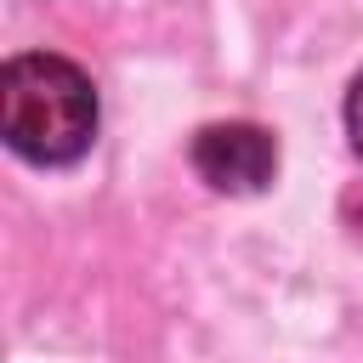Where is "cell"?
Listing matches in <instances>:
<instances>
[{
  "mask_svg": "<svg viewBox=\"0 0 363 363\" xmlns=\"http://www.w3.org/2000/svg\"><path fill=\"white\" fill-rule=\"evenodd\" d=\"M6 147L28 164H74L96 136V91L91 79L51 51H23L0 74Z\"/></svg>",
  "mask_w": 363,
  "mask_h": 363,
  "instance_id": "cell-1",
  "label": "cell"
},
{
  "mask_svg": "<svg viewBox=\"0 0 363 363\" xmlns=\"http://www.w3.org/2000/svg\"><path fill=\"white\" fill-rule=\"evenodd\" d=\"M193 170L216 187V193H261L278 170V142L272 130L250 125V119H221L204 125L193 136Z\"/></svg>",
  "mask_w": 363,
  "mask_h": 363,
  "instance_id": "cell-2",
  "label": "cell"
},
{
  "mask_svg": "<svg viewBox=\"0 0 363 363\" xmlns=\"http://www.w3.org/2000/svg\"><path fill=\"white\" fill-rule=\"evenodd\" d=\"M346 130H352V147L363 153V74H357L352 91H346Z\"/></svg>",
  "mask_w": 363,
  "mask_h": 363,
  "instance_id": "cell-3",
  "label": "cell"
},
{
  "mask_svg": "<svg viewBox=\"0 0 363 363\" xmlns=\"http://www.w3.org/2000/svg\"><path fill=\"white\" fill-rule=\"evenodd\" d=\"M340 216H346V227L363 238V187H352V193L340 199Z\"/></svg>",
  "mask_w": 363,
  "mask_h": 363,
  "instance_id": "cell-4",
  "label": "cell"
}]
</instances>
